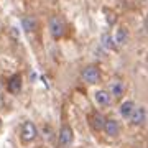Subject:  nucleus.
<instances>
[{"label":"nucleus","mask_w":148,"mask_h":148,"mask_svg":"<svg viewBox=\"0 0 148 148\" xmlns=\"http://www.w3.org/2000/svg\"><path fill=\"white\" fill-rule=\"evenodd\" d=\"M115 45H119V46H122V45H127L128 43V30L127 28H123V27H120L119 30H117V33H115Z\"/></svg>","instance_id":"obj_13"},{"label":"nucleus","mask_w":148,"mask_h":148,"mask_svg":"<svg viewBox=\"0 0 148 148\" xmlns=\"http://www.w3.org/2000/svg\"><path fill=\"white\" fill-rule=\"evenodd\" d=\"M36 137H38V128H36V125H35L32 120L23 122L21 130H20V140H21V142H23V143H32Z\"/></svg>","instance_id":"obj_1"},{"label":"nucleus","mask_w":148,"mask_h":148,"mask_svg":"<svg viewBox=\"0 0 148 148\" xmlns=\"http://www.w3.org/2000/svg\"><path fill=\"white\" fill-rule=\"evenodd\" d=\"M7 90L10 92V94H18L21 90V76L20 74H13L8 82H7Z\"/></svg>","instance_id":"obj_9"},{"label":"nucleus","mask_w":148,"mask_h":148,"mask_svg":"<svg viewBox=\"0 0 148 148\" xmlns=\"http://www.w3.org/2000/svg\"><path fill=\"white\" fill-rule=\"evenodd\" d=\"M102 45H104L107 49H115L117 48L115 41H114V38H112L110 35H104V36H102Z\"/></svg>","instance_id":"obj_14"},{"label":"nucleus","mask_w":148,"mask_h":148,"mask_svg":"<svg viewBox=\"0 0 148 148\" xmlns=\"http://www.w3.org/2000/svg\"><path fill=\"white\" fill-rule=\"evenodd\" d=\"M135 102L133 101H123L120 104V107H119V114H120L123 119H130V115L133 114V110H135Z\"/></svg>","instance_id":"obj_11"},{"label":"nucleus","mask_w":148,"mask_h":148,"mask_svg":"<svg viewBox=\"0 0 148 148\" xmlns=\"http://www.w3.org/2000/svg\"><path fill=\"white\" fill-rule=\"evenodd\" d=\"M73 140H74L73 128L69 127V125H66V123L61 125V128H59V132H58V143H59V147H61V148L71 147Z\"/></svg>","instance_id":"obj_4"},{"label":"nucleus","mask_w":148,"mask_h":148,"mask_svg":"<svg viewBox=\"0 0 148 148\" xmlns=\"http://www.w3.org/2000/svg\"><path fill=\"white\" fill-rule=\"evenodd\" d=\"M94 101H95V104H97V106L107 107V106H110L112 97H110V94H109V90H106V89H99V90H95V94H94Z\"/></svg>","instance_id":"obj_6"},{"label":"nucleus","mask_w":148,"mask_h":148,"mask_svg":"<svg viewBox=\"0 0 148 148\" xmlns=\"http://www.w3.org/2000/svg\"><path fill=\"white\" fill-rule=\"evenodd\" d=\"M0 101H2V90H0Z\"/></svg>","instance_id":"obj_15"},{"label":"nucleus","mask_w":148,"mask_h":148,"mask_svg":"<svg viewBox=\"0 0 148 148\" xmlns=\"http://www.w3.org/2000/svg\"><path fill=\"white\" fill-rule=\"evenodd\" d=\"M106 117L102 115L101 112H94V114H90L89 117V122H90V127L94 132H101L104 130V125H106Z\"/></svg>","instance_id":"obj_5"},{"label":"nucleus","mask_w":148,"mask_h":148,"mask_svg":"<svg viewBox=\"0 0 148 148\" xmlns=\"http://www.w3.org/2000/svg\"><path fill=\"white\" fill-rule=\"evenodd\" d=\"M125 92V86L122 81H112L110 82V90H109V94L114 95L115 99H120L122 95Z\"/></svg>","instance_id":"obj_12"},{"label":"nucleus","mask_w":148,"mask_h":148,"mask_svg":"<svg viewBox=\"0 0 148 148\" xmlns=\"http://www.w3.org/2000/svg\"><path fill=\"white\" fill-rule=\"evenodd\" d=\"M104 132H106V135H109V137H112V138L119 137V133H120V125H119V122L114 120V119H107L106 125H104Z\"/></svg>","instance_id":"obj_8"},{"label":"nucleus","mask_w":148,"mask_h":148,"mask_svg":"<svg viewBox=\"0 0 148 148\" xmlns=\"http://www.w3.org/2000/svg\"><path fill=\"white\" fill-rule=\"evenodd\" d=\"M81 77L87 84H97L101 81V69L97 68L95 64H89V66H86L81 71Z\"/></svg>","instance_id":"obj_3"},{"label":"nucleus","mask_w":148,"mask_h":148,"mask_svg":"<svg viewBox=\"0 0 148 148\" xmlns=\"http://www.w3.org/2000/svg\"><path fill=\"white\" fill-rule=\"evenodd\" d=\"M48 28H49V33L54 40H59V38L64 36V32H66V25L61 16H51L49 18V23H48Z\"/></svg>","instance_id":"obj_2"},{"label":"nucleus","mask_w":148,"mask_h":148,"mask_svg":"<svg viewBox=\"0 0 148 148\" xmlns=\"http://www.w3.org/2000/svg\"><path fill=\"white\" fill-rule=\"evenodd\" d=\"M0 127H2V122H0Z\"/></svg>","instance_id":"obj_16"},{"label":"nucleus","mask_w":148,"mask_h":148,"mask_svg":"<svg viewBox=\"0 0 148 148\" xmlns=\"http://www.w3.org/2000/svg\"><path fill=\"white\" fill-rule=\"evenodd\" d=\"M128 120L132 122V125H143L147 122V110H145V107H135V110H133V114L130 115Z\"/></svg>","instance_id":"obj_7"},{"label":"nucleus","mask_w":148,"mask_h":148,"mask_svg":"<svg viewBox=\"0 0 148 148\" xmlns=\"http://www.w3.org/2000/svg\"><path fill=\"white\" fill-rule=\"evenodd\" d=\"M21 28H23V30H25L27 33L36 32V28H38V20L35 18V16H32V15L23 16V18H21Z\"/></svg>","instance_id":"obj_10"}]
</instances>
